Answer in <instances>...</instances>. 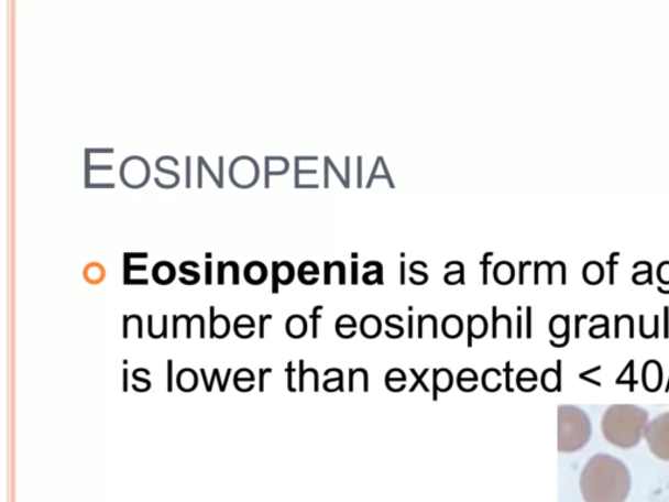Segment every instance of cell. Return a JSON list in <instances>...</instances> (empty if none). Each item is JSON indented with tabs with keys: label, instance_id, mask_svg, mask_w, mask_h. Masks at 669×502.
<instances>
[{
	"label": "cell",
	"instance_id": "cell-37",
	"mask_svg": "<svg viewBox=\"0 0 669 502\" xmlns=\"http://www.w3.org/2000/svg\"><path fill=\"white\" fill-rule=\"evenodd\" d=\"M410 372H413V374L416 376V383H414V386H413V389H410V392H414V390H416V386L418 385V383H421V388L425 390V392L429 393V389L427 388V385H425V383L421 382V376L424 375V373L421 375H417L415 369H410Z\"/></svg>",
	"mask_w": 669,
	"mask_h": 502
},
{
	"label": "cell",
	"instance_id": "cell-21",
	"mask_svg": "<svg viewBox=\"0 0 669 502\" xmlns=\"http://www.w3.org/2000/svg\"><path fill=\"white\" fill-rule=\"evenodd\" d=\"M483 386L486 392H498L502 388V373L494 368L487 369L483 374Z\"/></svg>",
	"mask_w": 669,
	"mask_h": 502
},
{
	"label": "cell",
	"instance_id": "cell-10",
	"mask_svg": "<svg viewBox=\"0 0 669 502\" xmlns=\"http://www.w3.org/2000/svg\"><path fill=\"white\" fill-rule=\"evenodd\" d=\"M268 270L266 264L260 261H253L246 264L243 269V277L251 285H261L266 282Z\"/></svg>",
	"mask_w": 669,
	"mask_h": 502
},
{
	"label": "cell",
	"instance_id": "cell-18",
	"mask_svg": "<svg viewBox=\"0 0 669 502\" xmlns=\"http://www.w3.org/2000/svg\"><path fill=\"white\" fill-rule=\"evenodd\" d=\"M337 332L340 338L351 339L358 332V324L351 316H341L337 320Z\"/></svg>",
	"mask_w": 669,
	"mask_h": 502
},
{
	"label": "cell",
	"instance_id": "cell-36",
	"mask_svg": "<svg viewBox=\"0 0 669 502\" xmlns=\"http://www.w3.org/2000/svg\"><path fill=\"white\" fill-rule=\"evenodd\" d=\"M190 164H191V157L187 156L186 157V187L190 188L191 186V173H190Z\"/></svg>",
	"mask_w": 669,
	"mask_h": 502
},
{
	"label": "cell",
	"instance_id": "cell-12",
	"mask_svg": "<svg viewBox=\"0 0 669 502\" xmlns=\"http://www.w3.org/2000/svg\"><path fill=\"white\" fill-rule=\"evenodd\" d=\"M176 383L180 392L193 393L199 385L198 373L191 368L180 369L176 376Z\"/></svg>",
	"mask_w": 669,
	"mask_h": 502
},
{
	"label": "cell",
	"instance_id": "cell-40",
	"mask_svg": "<svg viewBox=\"0 0 669 502\" xmlns=\"http://www.w3.org/2000/svg\"><path fill=\"white\" fill-rule=\"evenodd\" d=\"M123 392H129V371L128 368L123 369Z\"/></svg>",
	"mask_w": 669,
	"mask_h": 502
},
{
	"label": "cell",
	"instance_id": "cell-16",
	"mask_svg": "<svg viewBox=\"0 0 669 502\" xmlns=\"http://www.w3.org/2000/svg\"><path fill=\"white\" fill-rule=\"evenodd\" d=\"M479 376L472 369H463L457 376V383L460 390L465 393H471L478 389Z\"/></svg>",
	"mask_w": 669,
	"mask_h": 502
},
{
	"label": "cell",
	"instance_id": "cell-3",
	"mask_svg": "<svg viewBox=\"0 0 669 502\" xmlns=\"http://www.w3.org/2000/svg\"><path fill=\"white\" fill-rule=\"evenodd\" d=\"M591 422L580 407H559V449L564 452L581 450L591 438Z\"/></svg>",
	"mask_w": 669,
	"mask_h": 502
},
{
	"label": "cell",
	"instance_id": "cell-25",
	"mask_svg": "<svg viewBox=\"0 0 669 502\" xmlns=\"http://www.w3.org/2000/svg\"><path fill=\"white\" fill-rule=\"evenodd\" d=\"M194 261H185L179 264V271L183 272L184 276L191 277V282L188 285H195L200 282V274L198 271L191 270Z\"/></svg>",
	"mask_w": 669,
	"mask_h": 502
},
{
	"label": "cell",
	"instance_id": "cell-27",
	"mask_svg": "<svg viewBox=\"0 0 669 502\" xmlns=\"http://www.w3.org/2000/svg\"><path fill=\"white\" fill-rule=\"evenodd\" d=\"M198 165L206 167L207 172L209 174H211V177L215 181V184L218 185L219 188L224 187V183H221L220 178L216 177V174L212 172L211 166H208L205 157H201V156L198 157Z\"/></svg>",
	"mask_w": 669,
	"mask_h": 502
},
{
	"label": "cell",
	"instance_id": "cell-7",
	"mask_svg": "<svg viewBox=\"0 0 669 502\" xmlns=\"http://www.w3.org/2000/svg\"><path fill=\"white\" fill-rule=\"evenodd\" d=\"M230 332V320L224 314H215V306L209 308V337L226 339Z\"/></svg>",
	"mask_w": 669,
	"mask_h": 502
},
{
	"label": "cell",
	"instance_id": "cell-22",
	"mask_svg": "<svg viewBox=\"0 0 669 502\" xmlns=\"http://www.w3.org/2000/svg\"><path fill=\"white\" fill-rule=\"evenodd\" d=\"M107 276V271L99 263H90L87 269L84 270V277L90 284H99L103 281V277Z\"/></svg>",
	"mask_w": 669,
	"mask_h": 502
},
{
	"label": "cell",
	"instance_id": "cell-5",
	"mask_svg": "<svg viewBox=\"0 0 669 502\" xmlns=\"http://www.w3.org/2000/svg\"><path fill=\"white\" fill-rule=\"evenodd\" d=\"M260 165L253 157L239 156L235 157L229 166V178L235 187L246 188L253 187L260 179Z\"/></svg>",
	"mask_w": 669,
	"mask_h": 502
},
{
	"label": "cell",
	"instance_id": "cell-31",
	"mask_svg": "<svg viewBox=\"0 0 669 502\" xmlns=\"http://www.w3.org/2000/svg\"><path fill=\"white\" fill-rule=\"evenodd\" d=\"M274 317H272V314H262V316H260V338L264 339V337H266V335H264V326H266V320L272 319Z\"/></svg>",
	"mask_w": 669,
	"mask_h": 502
},
{
	"label": "cell",
	"instance_id": "cell-28",
	"mask_svg": "<svg viewBox=\"0 0 669 502\" xmlns=\"http://www.w3.org/2000/svg\"><path fill=\"white\" fill-rule=\"evenodd\" d=\"M322 306H317L316 309H314L312 314H311V319H312V338L317 339L318 338V318H320V314H318V312L322 310Z\"/></svg>",
	"mask_w": 669,
	"mask_h": 502
},
{
	"label": "cell",
	"instance_id": "cell-33",
	"mask_svg": "<svg viewBox=\"0 0 669 502\" xmlns=\"http://www.w3.org/2000/svg\"><path fill=\"white\" fill-rule=\"evenodd\" d=\"M513 372V368L511 367V362H507L506 367H505V374H506V390L507 392L513 393V388H512V383H511V373Z\"/></svg>",
	"mask_w": 669,
	"mask_h": 502
},
{
	"label": "cell",
	"instance_id": "cell-23",
	"mask_svg": "<svg viewBox=\"0 0 669 502\" xmlns=\"http://www.w3.org/2000/svg\"><path fill=\"white\" fill-rule=\"evenodd\" d=\"M245 374V368L240 369L234 374V388L237 392L245 393V385L243 383H248V385H254L255 375L253 372L249 371L248 375Z\"/></svg>",
	"mask_w": 669,
	"mask_h": 502
},
{
	"label": "cell",
	"instance_id": "cell-15",
	"mask_svg": "<svg viewBox=\"0 0 669 502\" xmlns=\"http://www.w3.org/2000/svg\"><path fill=\"white\" fill-rule=\"evenodd\" d=\"M486 332L487 323L483 316H471L469 318V347H472V338H484Z\"/></svg>",
	"mask_w": 669,
	"mask_h": 502
},
{
	"label": "cell",
	"instance_id": "cell-1",
	"mask_svg": "<svg viewBox=\"0 0 669 502\" xmlns=\"http://www.w3.org/2000/svg\"><path fill=\"white\" fill-rule=\"evenodd\" d=\"M630 472L623 460L596 455L584 466L581 492L585 502H625L630 492Z\"/></svg>",
	"mask_w": 669,
	"mask_h": 502
},
{
	"label": "cell",
	"instance_id": "cell-26",
	"mask_svg": "<svg viewBox=\"0 0 669 502\" xmlns=\"http://www.w3.org/2000/svg\"><path fill=\"white\" fill-rule=\"evenodd\" d=\"M323 388L326 390V392H337V390H340V392H343V372H340V374L338 376H330V380H327L323 383Z\"/></svg>",
	"mask_w": 669,
	"mask_h": 502
},
{
	"label": "cell",
	"instance_id": "cell-6",
	"mask_svg": "<svg viewBox=\"0 0 669 502\" xmlns=\"http://www.w3.org/2000/svg\"><path fill=\"white\" fill-rule=\"evenodd\" d=\"M120 176L123 185L130 188H141L151 178L150 163L142 156H130L121 164Z\"/></svg>",
	"mask_w": 669,
	"mask_h": 502
},
{
	"label": "cell",
	"instance_id": "cell-38",
	"mask_svg": "<svg viewBox=\"0 0 669 502\" xmlns=\"http://www.w3.org/2000/svg\"><path fill=\"white\" fill-rule=\"evenodd\" d=\"M156 167H157V171H158V172H162V173H164V174H169V176H171L172 178L176 179V181H177V183H179V178H180V177H179V173H178V172H174V171H171V170H165V167H163L162 165H160V164H157V163H156Z\"/></svg>",
	"mask_w": 669,
	"mask_h": 502
},
{
	"label": "cell",
	"instance_id": "cell-34",
	"mask_svg": "<svg viewBox=\"0 0 669 502\" xmlns=\"http://www.w3.org/2000/svg\"><path fill=\"white\" fill-rule=\"evenodd\" d=\"M272 373L271 368L260 369V392H264V379H266V374Z\"/></svg>",
	"mask_w": 669,
	"mask_h": 502
},
{
	"label": "cell",
	"instance_id": "cell-11",
	"mask_svg": "<svg viewBox=\"0 0 669 502\" xmlns=\"http://www.w3.org/2000/svg\"><path fill=\"white\" fill-rule=\"evenodd\" d=\"M255 320L249 314H241L233 323V331L237 338L250 339L255 335Z\"/></svg>",
	"mask_w": 669,
	"mask_h": 502
},
{
	"label": "cell",
	"instance_id": "cell-9",
	"mask_svg": "<svg viewBox=\"0 0 669 502\" xmlns=\"http://www.w3.org/2000/svg\"><path fill=\"white\" fill-rule=\"evenodd\" d=\"M177 269L172 262L160 261L152 269V277L160 285H169L176 281Z\"/></svg>",
	"mask_w": 669,
	"mask_h": 502
},
{
	"label": "cell",
	"instance_id": "cell-17",
	"mask_svg": "<svg viewBox=\"0 0 669 502\" xmlns=\"http://www.w3.org/2000/svg\"><path fill=\"white\" fill-rule=\"evenodd\" d=\"M442 331L446 338H459L463 332V320L458 316L446 317L442 323Z\"/></svg>",
	"mask_w": 669,
	"mask_h": 502
},
{
	"label": "cell",
	"instance_id": "cell-19",
	"mask_svg": "<svg viewBox=\"0 0 669 502\" xmlns=\"http://www.w3.org/2000/svg\"><path fill=\"white\" fill-rule=\"evenodd\" d=\"M407 376L401 369H393L386 374V386L390 392L399 393L406 388Z\"/></svg>",
	"mask_w": 669,
	"mask_h": 502
},
{
	"label": "cell",
	"instance_id": "cell-14",
	"mask_svg": "<svg viewBox=\"0 0 669 502\" xmlns=\"http://www.w3.org/2000/svg\"><path fill=\"white\" fill-rule=\"evenodd\" d=\"M452 383H454V379H452V374L449 371V369H435V379H434V386H435V397L434 400L437 401V392H441V393H446L449 392V390L452 386Z\"/></svg>",
	"mask_w": 669,
	"mask_h": 502
},
{
	"label": "cell",
	"instance_id": "cell-2",
	"mask_svg": "<svg viewBox=\"0 0 669 502\" xmlns=\"http://www.w3.org/2000/svg\"><path fill=\"white\" fill-rule=\"evenodd\" d=\"M648 424V413L636 404H613L602 421L606 441L622 449H630L640 443Z\"/></svg>",
	"mask_w": 669,
	"mask_h": 502
},
{
	"label": "cell",
	"instance_id": "cell-24",
	"mask_svg": "<svg viewBox=\"0 0 669 502\" xmlns=\"http://www.w3.org/2000/svg\"><path fill=\"white\" fill-rule=\"evenodd\" d=\"M560 385V376L557 374L555 369H547L546 372L542 373V386L547 390V392H555L557 388Z\"/></svg>",
	"mask_w": 669,
	"mask_h": 502
},
{
	"label": "cell",
	"instance_id": "cell-8",
	"mask_svg": "<svg viewBox=\"0 0 669 502\" xmlns=\"http://www.w3.org/2000/svg\"><path fill=\"white\" fill-rule=\"evenodd\" d=\"M272 272H274V279H272V293L278 292V284L288 285L295 279V268L289 262L272 263Z\"/></svg>",
	"mask_w": 669,
	"mask_h": 502
},
{
	"label": "cell",
	"instance_id": "cell-4",
	"mask_svg": "<svg viewBox=\"0 0 669 502\" xmlns=\"http://www.w3.org/2000/svg\"><path fill=\"white\" fill-rule=\"evenodd\" d=\"M644 437L652 455L669 462V413L652 418L647 424Z\"/></svg>",
	"mask_w": 669,
	"mask_h": 502
},
{
	"label": "cell",
	"instance_id": "cell-35",
	"mask_svg": "<svg viewBox=\"0 0 669 502\" xmlns=\"http://www.w3.org/2000/svg\"><path fill=\"white\" fill-rule=\"evenodd\" d=\"M132 379H134L138 382H142L143 385L145 386V389L149 390V392H150V390L152 388V383L150 380L142 379V376H139V369H136V371L134 373H132Z\"/></svg>",
	"mask_w": 669,
	"mask_h": 502
},
{
	"label": "cell",
	"instance_id": "cell-29",
	"mask_svg": "<svg viewBox=\"0 0 669 502\" xmlns=\"http://www.w3.org/2000/svg\"><path fill=\"white\" fill-rule=\"evenodd\" d=\"M173 392V360H167V393Z\"/></svg>",
	"mask_w": 669,
	"mask_h": 502
},
{
	"label": "cell",
	"instance_id": "cell-13",
	"mask_svg": "<svg viewBox=\"0 0 669 502\" xmlns=\"http://www.w3.org/2000/svg\"><path fill=\"white\" fill-rule=\"evenodd\" d=\"M285 330H287L289 338L301 339L305 337L306 332H308V320L296 314V316H292L287 319Z\"/></svg>",
	"mask_w": 669,
	"mask_h": 502
},
{
	"label": "cell",
	"instance_id": "cell-41",
	"mask_svg": "<svg viewBox=\"0 0 669 502\" xmlns=\"http://www.w3.org/2000/svg\"><path fill=\"white\" fill-rule=\"evenodd\" d=\"M178 323H179V316H174L173 317V338L174 339L178 338Z\"/></svg>",
	"mask_w": 669,
	"mask_h": 502
},
{
	"label": "cell",
	"instance_id": "cell-32",
	"mask_svg": "<svg viewBox=\"0 0 669 502\" xmlns=\"http://www.w3.org/2000/svg\"><path fill=\"white\" fill-rule=\"evenodd\" d=\"M287 373H288V390L290 393H295V392H297V390L295 388H293V373H295V369H293L292 361L288 362Z\"/></svg>",
	"mask_w": 669,
	"mask_h": 502
},
{
	"label": "cell",
	"instance_id": "cell-30",
	"mask_svg": "<svg viewBox=\"0 0 669 502\" xmlns=\"http://www.w3.org/2000/svg\"><path fill=\"white\" fill-rule=\"evenodd\" d=\"M99 171L111 172V171H113V165H110V164L109 165H105L103 164L101 166H96V167L95 166H90V165H86V176H87V174H90L92 172L94 173L95 172H99Z\"/></svg>",
	"mask_w": 669,
	"mask_h": 502
},
{
	"label": "cell",
	"instance_id": "cell-39",
	"mask_svg": "<svg viewBox=\"0 0 669 502\" xmlns=\"http://www.w3.org/2000/svg\"><path fill=\"white\" fill-rule=\"evenodd\" d=\"M206 284L207 285L212 284V262L211 261L206 262Z\"/></svg>",
	"mask_w": 669,
	"mask_h": 502
},
{
	"label": "cell",
	"instance_id": "cell-20",
	"mask_svg": "<svg viewBox=\"0 0 669 502\" xmlns=\"http://www.w3.org/2000/svg\"><path fill=\"white\" fill-rule=\"evenodd\" d=\"M381 319L376 316H366L361 320V332L368 339H375L381 334Z\"/></svg>",
	"mask_w": 669,
	"mask_h": 502
}]
</instances>
